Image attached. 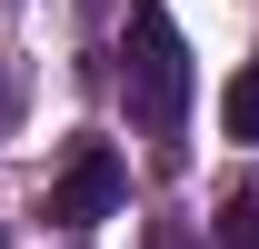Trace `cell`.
I'll use <instances>...</instances> for the list:
<instances>
[{
	"label": "cell",
	"mask_w": 259,
	"mask_h": 249,
	"mask_svg": "<svg viewBox=\"0 0 259 249\" xmlns=\"http://www.w3.org/2000/svg\"><path fill=\"white\" fill-rule=\"evenodd\" d=\"M120 90H130V120L150 140H180L190 120V40L160 0H130V40H120Z\"/></svg>",
	"instance_id": "1"
},
{
	"label": "cell",
	"mask_w": 259,
	"mask_h": 249,
	"mask_svg": "<svg viewBox=\"0 0 259 249\" xmlns=\"http://www.w3.org/2000/svg\"><path fill=\"white\" fill-rule=\"evenodd\" d=\"M120 189H130L120 150H100V140H80V150H70V170L50 180V219H60V229H100V219L120 210Z\"/></svg>",
	"instance_id": "2"
},
{
	"label": "cell",
	"mask_w": 259,
	"mask_h": 249,
	"mask_svg": "<svg viewBox=\"0 0 259 249\" xmlns=\"http://www.w3.org/2000/svg\"><path fill=\"white\" fill-rule=\"evenodd\" d=\"M220 130H229V140H259V60L220 90Z\"/></svg>",
	"instance_id": "3"
},
{
	"label": "cell",
	"mask_w": 259,
	"mask_h": 249,
	"mask_svg": "<svg viewBox=\"0 0 259 249\" xmlns=\"http://www.w3.org/2000/svg\"><path fill=\"white\" fill-rule=\"evenodd\" d=\"M220 249H259V189H239L220 210Z\"/></svg>",
	"instance_id": "4"
},
{
	"label": "cell",
	"mask_w": 259,
	"mask_h": 249,
	"mask_svg": "<svg viewBox=\"0 0 259 249\" xmlns=\"http://www.w3.org/2000/svg\"><path fill=\"white\" fill-rule=\"evenodd\" d=\"M0 130H10V80H0Z\"/></svg>",
	"instance_id": "5"
}]
</instances>
